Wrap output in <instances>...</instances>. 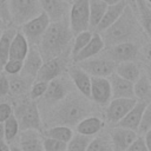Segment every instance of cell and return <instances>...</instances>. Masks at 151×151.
<instances>
[{
    "label": "cell",
    "mask_w": 151,
    "mask_h": 151,
    "mask_svg": "<svg viewBox=\"0 0 151 151\" xmlns=\"http://www.w3.org/2000/svg\"><path fill=\"white\" fill-rule=\"evenodd\" d=\"M73 39L74 34L70 27L68 18L61 21L51 22L40 44L38 45L44 61L65 57V53L68 51Z\"/></svg>",
    "instance_id": "6da1fadb"
},
{
    "label": "cell",
    "mask_w": 151,
    "mask_h": 151,
    "mask_svg": "<svg viewBox=\"0 0 151 151\" xmlns=\"http://www.w3.org/2000/svg\"><path fill=\"white\" fill-rule=\"evenodd\" d=\"M91 110L92 107L88 98L83 94L70 93L66 98L57 104V106L51 112V116L48 117V122L53 124L52 126H77L80 120L88 117Z\"/></svg>",
    "instance_id": "7a4b0ae2"
},
{
    "label": "cell",
    "mask_w": 151,
    "mask_h": 151,
    "mask_svg": "<svg viewBox=\"0 0 151 151\" xmlns=\"http://www.w3.org/2000/svg\"><path fill=\"white\" fill-rule=\"evenodd\" d=\"M140 22L133 9L129 4L122 17L101 34L105 46L110 47L122 42H133L140 34Z\"/></svg>",
    "instance_id": "3957f363"
},
{
    "label": "cell",
    "mask_w": 151,
    "mask_h": 151,
    "mask_svg": "<svg viewBox=\"0 0 151 151\" xmlns=\"http://www.w3.org/2000/svg\"><path fill=\"white\" fill-rule=\"evenodd\" d=\"M8 8L11 21L20 26L42 13L39 0H9Z\"/></svg>",
    "instance_id": "277c9868"
},
{
    "label": "cell",
    "mask_w": 151,
    "mask_h": 151,
    "mask_svg": "<svg viewBox=\"0 0 151 151\" xmlns=\"http://www.w3.org/2000/svg\"><path fill=\"white\" fill-rule=\"evenodd\" d=\"M14 116L19 123L20 131L25 130H41V117L38 105L32 101H25L17 106Z\"/></svg>",
    "instance_id": "5b68a950"
},
{
    "label": "cell",
    "mask_w": 151,
    "mask_h": 151,
    "mask_svg": "<svg viewBox=\"0 0 151 151\" xmlns=\"http://www.w3.org/2000/svg\"><path fill=\"white\" fill-rule=\"evenodd\" d=\"M70 27L73 34H78L90 28V0H76L71 5L68 14Z\"/></svg>",
    "instance_id": "8992f818"
},
{
    "label": "cell",
    "mask_w": 151,
    "mask_h": 151,
    "mask_svg": "<svg viewBox=\"0 0 151 151\" xmlns=\"http://www.w3.org/2000/svg\"><path fill=\"white\" fill-rule=\"evenodd\" d=\"M50 25H51L50 18L47 17L46 13L42 12L38 17L21 25V32L31 45L38 46Z\"/></svg>",
    "instance_id": "52a82bcc"
},
{
    "label": "cell",
    "mask_w": 151,
    "mask_h": 151,
    "mask_svg": "<svg viewBox=\"0 0 151 151\" xmlns=\"http://www.w3.org/2000/svg\"><path fill=\"white\" fill-rule=\"evenodd\" d=\"M77 65L80 68H83L86 73H88L91 77H103V78H109L111 74H113L116 72V66H117L114 61H112L105 55L93 57L84 61H80Z\"/></svg>",
    "instance_id": "ba28073f"
},
{
    "label": "cell",
    "mask_w": 151,
    "mask_h": 151,
    "mask_svg": "<svg viewBox=\"0 0 151 151\" xmlns=\"http://www.w3.org/2000/svg\"><path fill=\"white\" fill-rule=\"evenodd\" d=\"M137 99L134 98H117L112 99L106 107L105 117L110 124H118L137 104Z\"/></svg>",
    "instance_id": "9c48e42d"
},
{
    "label": "cell",
    "mask_w": 151,
    "mask_h": 151,
    "mask_svg": "<svg viewBox=\"0 0 151 151\" xmlns=\"http://www.w3.org/2000/svg\"><path fill=\"white\" fill-rule=\"evenodd\" d=\"M99 106H107L112 100V90L109 78L92 77L91 79V98Z\"/></svg>",
    "instance_id": "30bf717a"
},
{
    "label": "cell",
    "mask_w": 151,
    "mask_h": 151,
    "mask_svg": "<svg viewBox=\"0 0 151 151\" xmlns=\"http://www.w3.org/2000/svg\"><path fill=\"white\" fill-rule=\"evenodd\" d=\"M138 54V46L134 42H122L105 50V57L114 61L116 64L132 61Z\"/></svg>",
    "instance_id": "8fae6325"
},
{
    "label": "cell",
    "mask_w": 151,
    "mask_h": 151,
    "mask_svg": "<svg viewBox=\"0 0 151 151\" xmlns=\"http://www.w3.org/2000/svg\"><path fill=\"white\" fill-rule=\"evenodd\" d=\"M41 9L47 14L51 22L61 21L68 18L71 5L65 0H39Z\"/></svg>",
    "instance_id": "7c38bea8"
},
{
    "label": "cell",
    "mask_w": 151,
    "mask_h": 151,
    "mask_svg": "<svg viewBox=\"0 0 151 151\" xmlns=\"http://www.w3.org/2000/svg\"><path fill=\"white\" fill-rule=\"evenodd\" d=\"M66 57H59V58H54V59H50L44 61L35 80H40V81H47L50 83L51 80L59 78L65 68H66Z\"/></svg>",
    "instance_id": "4fadbf2b"
},
{
    "label": "cell",
    "mask_w": 151,
    "mask_h": 151,
    "mask_svg": "<svg viewBox=\"0 0 151 151\" xmlns=\"http://www.w3.org/2000/svg\"><path fill=\"white\" fill-rule=\"evenodd\" d=\"M70 85L71 84L64 77L51 80L48 83L47 91L44 94V100L51 105H57L70 94Z\"/></svg>",
    "instance_id": "5bb4252c"
},
{
    "label": "cell",
    "mask_w": 151,
    "mask_h": 151,
    "mask_svg": "<svg viewBox=\"0 0 151 151\" xmlns=\"http://www.w3.org/2000/svg\"><path fill=\"white\" fill-rule=\"evenodd\" d=\"M110 137H111V142H112V146L114 151H126L130 147V145L139 136L137 131L116 126L111 130Z\"/></svg>",
    "instance_id": "9a60e30c"
},
{
    "label": "cell",
    "mask_w": 151,
    "mask_h": 151,
    "mask_svg": "<svg viewBox=\"0 0 151 151\" xmlns=\"http://www.w3.org/2000/svg\"><path fill=\"white\" fill-rule=\"evenodd\" d=\"M42 64H44V59L41 57L39 47L35 45H32V47H29V51L24 60V66H22V71L20 74L34 80L37 78Z\"/></svg>",
    "instance_id": "2e32d148"
},
{
    "label": "cell",
    "mask_w": 151,
    "mask_h": 151,
    "mask_svg": "<svg viewBox=\"0 0 151 151\" xmlns=\"http://www.w3.org/2000/svg\"><path fill=\"white\" fill-rule=\"evenodd\" d=\"M68 76L78 92L86 98H91V79L92 77L86 73L78 65H72L68 67Z\"/></svg>",
    "instance_id": "e0dca14e"
},
{
    "label": "cell",
    "mask_w": 151,
    "mask_h": 151,
    "mask_svg": "<svg viewBox=\"0 0 151 151\" xmlns=\"http://www.w3.org/2000/svg\"><path fill=\"white\" fill-rule=\"evenodd\" d=\"M104 48H105V42H104V39H103L101 34L94 32L93 35H92V39L90 40V42L79 53H77L76 55H73L72 57V60H73L74 64H78L80 61H84L86 59H90V58L96 57Z\"/></svg>",
    "instance_id": "ac0fdd59"
},
{
    "label": "cell",
    "mask_w": 151,
    "mask_h": 151,
    "mask_svg": "<svg viewBox=\"0 0 151 151\" xmlns=\"http://www.w3.org/2000/svg\"><path fill=\"white\" fill-rule=\"evenodd\" d=\"M111 90H112V99L117 98H134V88L133 83L122 78L117 73H113L109 77Z\"/></svg>",
    "instance_id": "d6986e66"
},
{
    "label": "cell",
    "mask_w": 151,
    "mask_h": 151,
    "mask_svg": "<svg viewBox=\"0 0 151 151\" xmlns=\"http://www.w3.org/2000/svg\"><path fill=\"white\" fill-rule=\"evenodd\" d=\"M129 0H123L118 4H114V5H110L101 19V21L99 22V25L97 26L96 28V32L97 33H103L104 31H106L109 27H111L123 14V12L125 11L126 6L129 5Z\"/></svg>",
    "instance_id": "ffe728a7"
},
{
    "label": "cell",
    "mask_w": 151,
    "mask_h": 151,
    "mask_svg": "<svg viewBox=\"0 0 151 151\" xmlns=\"http://www.w3.org/2000/svg\"><path fill=\"white\" fill-rule=\"evenodd\" d=\"M19 146L22 151H45L42 134L38 130H25L19 134Z\"/></svg>",
    "instance_id": "44dd1931"
},
{
    "label": "cell",
    "mask_w": 151,
    "mask_h": 151,
    "mask_svg": "<svg viewBox=\"0 0 151 151\" xmlns=\"http://www.w3.org/2000/svg\"><path fill=\"white\" fill-rule=\"evenodd\" d=\"M147 104H149V103H145V101H137V104H136V105L130 110V112L117 124V126L137 131V130H138V126H139V124H140L143 113H144V111H145Z\"/></svg>",
    "instance_id": "7402d4cb"
},
{
    "label": "cell",
    "mask_w": 151,
    "mask_h": 151,
    "mask_svg": "<svg viewBox=\"0 0 151 151\" xmlns=\"http://www.w3.org/2000/svg\"><path fill=\"white\" fill-rule=\"evenodd\" d=\"M18 29L15 27H7L1 32L0 37V71H4L5 64L9 59V51L12 41L17 34Z\"/></svg>",
    "instance_id": "603a6c76"
},
{
    "label": "cell",
    "mask_w": 151,
    "mask_h": 151,
    "mask_svg": "<svg viewBox=\"0 0 151 151\" xmlns=\"http://www.w3.org/2000/svg\"><path fill=\"white\" fill-rule=\"evenodd\" d=\"M103 126H104V123L99 117L88 116L77 124L76 131L78 133H81L85 136L94 137L103 130Z\"/></svg>",
    "instance_id": "cb8c5ba5"
},
{
    "label": "cell",
    "mask_w": 151,
    "mask_h": 151,
    "mask_svg": "<svg viewBox=\"0 0 151 151\" xmlns=\"http://www.w3.org/2000/svg\"><path fill=\"white\" fill-rule=\"evenodd\" d=\"M29 51V42L26 39V37L22 34L21 31H18L12 45H11V51H9V59H15V60H21L24 61L27 53Z\"/></svg>",
    "instance_id": "d4e9b609"
},
{
    "label": "cell",
    "mask_w": 151,
    "mask_h": 151,
    "mask_svg": "<svg viewBox=\"0 0 151 151\" xmlns=\"http://www.w3.org/2000/svg\"><path fill=\"white\" fill-rule=\"evenodd\" d=\"M134 97L138 101H151V81L146 74V72H142L140 77L133 84Z\"/></svg>",
    "instance_id": "484cf974"
},
{
    "label": "cell",
    "mask_w": 151,
    "mask_h": 151,
    "mask_svg": "<svg viewBox=\"0 0 151 151\" xmlns=\"http://www.w3.org/2000/svg\"><path fill=\"white\" fill-rule=\"evenodd\" d=\"M142 72L143 71L140 70L138 64H136L133 61H125V63L117 64L114 73H117L122 78H124V79L134 84L137 81V79L140 77Z\"/></svg>",
    "instance_id": "4316f807"
},
{
    "label": "cell",
    "mask_w": 151,
    "mask_h": 151,
    "mask_svg": "<svg viewBox=\"0 0 151 151\" xmlns=\"http://www.w3.org/2000/svg\"><path fill=\"white\" fill-rule=\"evenodd\" d=\"M33 83V79L21 74L9 76V93L12 96H22L31 90Z\"/></svg>",
    "instance_id": "83f0119b"
},
{
    "label": "cell",
    "mask_w": 151,
    "mask_h": 151,
    "mask_svg": "<svg viewBox=\"0 0 151 151\" xmlns=\"http://www.w3.org/2000/svg\"><path fill=\"white\" fill-rule=\"evenodd\" d=\"M134 4L137 7L140 26L144 32L151 38V6L146 0H134Z\"/></svg>",
    "instance_id": "f1b7e54d"
},
{
    "label": "cell",
    "mask_w": 151,
    "mask_h": 151,
    "mask_svg": "<svg viewBox=\"0 0 151 151\" xmlns=\"http://www.w3.org/2000/svg\"><path fill=\"white\" fill-rule=\"evenodd\" d=\"M107 7L109 5L101 0H90V28H97Z\"/></svg>",
    "instance_id": "f546056e"
},
{
    "label": "cell",
    "mask_w": 151,
    "mask_h": 151,
    "mask_svg": "<svg viewBox=\"0 0 151 151\" xmlns=\"http://www.w3.org/2000/svg\"><path fill=\"white\" fill-rule=\"evenodd\" d=\"M42 134L44 137H48V138H53V139H57L64 143H68L74 133H73L72 127L64 126V125H54V126L46 129L42 132Z\"/></svg>",
    "instance_id": "4dcf8cb0"
},
{
    "label": "cell",
    "mask_w": 151,
    "mask_h": 151,
    "mask_svg": "<svg viewBox=\"0 0 151 151\" xmlns=\"http://www.w3.org/2000/svg\"><path fill=\"white\" fill-rule=\"evenodd\" d=\"M86 151H114L110 133H98L94 136Z\"/></svg>",
    "instance_id": "1f68e13d"
},
{
    "label": "cell",
    "mask_w": 151,
    "mask_h": 151,
    "mask_svg": "<svg viewBox=\"0 0 151 151\" xmlns=\"http://www.w3.org/2000/svg\"><path fill=\"white\" fill-rule=\"evenodd\" d=\"M93 137L76 132L70 139V142L67 143L66 151H86Z\"/></svg>",
    "instance_id": "d6a6232c"
},
{
    "label": "cell",
    "mask_w": 151,
    "mask_h": 151,
    "mask_svg": "<svg viewBox=\"0 0 151 151\" xmlns=\"http://www.w3.org/2000/svg\"><path fill=\"white\" fill-rule=\"evenodd\" d=\"M92 35H93V33L91 31H84V32H80V33L76 34L74 39H73L72 48H71V55L73 57L77 53H79L90 42V40L92 39Z\"/></svg>",
    "instance_id": "836d02e7"
},
{
    "label": "cell",
    "mask_w": 151,
    "mask_h": 151,
    "mask_svg": "<svg viewBox=\"0 0 151 151\" xmlns=\"http://www.w3.org/2000/svg\"><path fill=\"white\" fill-rule=\"evenodd\" d=\"M4 125H5V140L7 143H12L18 137V133L20 131V126L15 116L13 114L12 117H9L4 123Z\"/></svg>",
    "instance_id": "e575fe53"
},
{
    "label": "cell",
    "mask_w": 151,
    "mask_h": 151,
    "mask_svg": "<svg viewBox=\"0 0 151 151\" xmlns=\"http://www.w3.org/2000/svg\"><path fill=\"white\" fill-rule=\"evenodd\" d=\"M150 129H151V101L146 105V109L143 113V117H142L140 124L138 126L137 133H138V136L143 137Z\"/></svg>",
    "instance_id": "d590c367"
},
{
    "label": "cell",
    "mask_w": 151,
    "mask_h": 151,
    "mask_svg": "<svg viewBox=\"0 0 151 151\" xmlns=\"http://www.w3.org/2000/svg\"><path fill=\"white\" fill-rule=\"evenodd\" d=\"M48 87V83L47 81H40V80H34V83L32 84V87L29 90V96L31 98L38 99L40 97H44V94L46 93Z\"/></svg>",
    "instance_id": "8d00e7d4"
},
{
    "label": "cell",
    "mask_w": 151,
    "mask_h": 151,
    "mask_svg": "<svg viewBox=\"0 0 151 151\" xmlns=\"http://www.w3.org/2000/svg\"><path fill=\"white\" fill-rule=\"evenodd\" d=\"M42 144H44L45 151H60V150H66L67 147V143H64L53 138L44 137V136H42Z\"/></svg>",
    "instance_id": "74e56055"
},
{
    "label": "cell",
    "mask_w": 151,
    "mask_h": 151,
    "mask_svg": "<svg viewBox=\"0 0 151 151\" xmlns=\"http://www.w3.org/2000/svg\"><path fill=\"white\" fill-rule=\"evenodd\" d=\"M22 66H24V61L15 60V59H8V61L4 66V72L8 76L20 74L22 71Z\"/></svg>",
    "instance_id": "f35d334b"
},
{
    "label": "cell",
    "mask_w": 151,
    "mask_h": 151,
    "mask_svg": "<svg viewBox=\"0 0 151 151\" xmlns=\"http://www.w3.org/2000/svg\"><path fill=\"white\" fill-rule=\"evenodd\" d=\"M13 114H14L13 107L8 103H1L0 104V123H5Z\"/></svg>",
    "instance_id": "ab89813d"
},
{
    "label": "cell",
    "mask_w": 151,
    "mask_h": 151,
    "mask_svg": "<svg viewBox=\"0 0 151 151\" xmlns=\"http://www.w3.org/2000/svg\"><path fill=\"white\" fill-rule=\"evenodd\" d=\"M9 93V76L4 73H0V96L5 97Z\"/></svg>",
    "instance_id": "60d3db41"
},
{
    "label": "cell",
    "mask_w": 151,
    "mask_h": 151,
    "mask_svg": "<svg viewBox=\"0 0 151 151\" xmlns=\"http://www.w3.org/2000/svg\"><path fill=\"white\" fill-rule=\"evenodd\" d=\"M126 151H149L147 147H146L144 137L139 136V137H138V138L130 145V147H129Z\"/></svg>",
    "instance_id": "b9f144b4"
},
{
    "label": "cell",
    "mask_w": 151,
    "mask_h": 151,
    "mask_svg": "<svg viewBox=\"0 0 151 151\" xmlns=\"http://www.w3.org/2000/svg\"><path fill=\"white\" fill-rule=\"evenodd\" d=\"M8 1H9V0H0V17H1L7 24L11 21L9 8H8Z\"/></svg>",
    "instance_id": "7bdbcfd3"
},
{
    "label": "cell",
    "mask_w": 151,
    "mask_h": 151,
    "mask_svg": "<svg viewBox=\"0 0 151 151\" xmlns=\"http://www.w3.org/2000/svg\"><path fill=\"white\" fill-rule=\"evenodd\" d=\"M142 53H143V57L151 64V40L147 41V42L142 47Z\"/></svg>",
    "instance_id": "ee69618b"
},
{
    "label": "cell",
    "mask_w": 151,
    "mask_h": 151,
    "mask_svg": "<svg viewBox=\"0 0 151 151\" xmlns=\"http://www.w3.org/2000/svg\"><path fill=\"white\" fill-rule=\"evenodd\" d=\"M143 137H144V140H145V144H146L147 150L151 151V129H150Z\"/></svg>",
    "instance_id": "f6af8a7d"
},
{
    "label": "cell",
    "mask_w": 151,
    "mask_h": 151,
    "mask_svg": "<svg viewBox=\"0 0 151 151\" xmlns=\"http://www.w3.org/2000/svg\"><path fill=\"white\" fill-rule=\"evenodd\" d=\"M0 151H11V146L6 140H0Z\"/></svg>",
    "instance_id": "bcb514c9"
},
{
    "label": "cell",
    "mask_w": 151,
    "mask_h": 151,
    "mask_svg": "<svg viewBox=\"0 0 151 151\" xmlns=\"http://www.w3.org/2000/svg\"><path fill=\"white\" fill-rule=\"evenodd\" d=\"M0 140H5V125L0 123Z\"/></svg>",
    "instance_id": "7dc6e473"
},
{
    "label": "cell",
    "mask_w": 151,
    "mask_h": 151,
    "mask_svg": "<svg viewBox=\"0 0 151 151\" xmlns=\"http://www.w3.org/2000/svg\"><path fill=\"white\" fill-rule=\"evenodd\" d=\"M5 28H7V22L0 17V32H2Z\"/></svg>",
    "instance_id": "c3c4849f"
},
{
    "label": "cell",
    "mask_w": 151,
    "mask_h": 151,
    "mask_svg": "<svg viewBox=\"0 0 151 151\" xmlns=\"http://www.w3.org/2000/svg\"><path fill=\"white\" fill-rule=\"evenodd\" d=\"M101 1L106 2V4L110 6V5H114V4H118V2H120V1H123V0H101Z\"/></svg>",
    "instance_id": "681fc988"
},
{
    "label": "cell",
    "mask_w": 151,
    "mask_h": 151,
    "mask_svg": "<svg viewBox=\"0 0 151 151\" xmlns=\"http://www.w3.org/2000/svg\"><path fill=\"white\" fill-rule=\"evenodd\" d=\"M145 72H146L147 77H149V79H150V81H151V64H149V65L146 66V68H145Z\"/></svg>",
    "instance_id": "f907efd6"
},
{
    "label": "cell",
    "mask_w": 151,
    "mask_h": 151,
    "mask_svg": "<svg viewBox=\"0 0 151 151\" xmlns=\"http://www.w3.org/2000/svg\"><path fill=\"white\" fill-rule=\"evenodd\" d=\"M11 151H22V149L18 145H11Z\"/></svg>",
    "instance_id": "816d5d0a"
},
{
    "label": "cell",
    "mask_w": 151,
    "mask_h": 151,
    "mask_svg": "<svg viewBox=\"0 0 151 151\" xmlns=\"http://www.w3.org/2000/svg\"><path fill=\"white\" fill-rule=\"evenodd\" d=\"M65 1H67V2L70 4V5H72V4H73V2L76 1V0H65Z\"/></svg>",
    "instance_id": "f5cc1de1"
},
{
    "label": "cell",
    "mask_w": 151,
    "mask_h": 151,
    "mask_svg": "<svg viewBox=\"0 0 151 151\" xmlns=\"http://www.w3.org/2000/svg\"><path fill=\"white\" fill-rule=\"evenodd\" d=\"M146 1H147V4H149V5L151 6V0H146Z\"/></svg>",
    "instance_id": "db71d44e"
},
{
    "label": "cell",
    "mask_w": 151,
    "mask_h": 151,
    "mask_svg": "<svg viewBox=\"0 0 151 151\" xmlns=\"http://www.w3.org/2000/svg\"><path fill=\"white\" fill-rule=\"evenodd\" d=\"M60 151H66V150H60Z\"/></svg>",
    "instance_id": "11a10c76"
},
{
    "label": "cell",
    "mask_w": 151,
    "mask_h": 151,
    "mask_svg": "<svg viewBox=\"0 0 151 151\" xmlns=\"http://www.w3.org/2000/svg\"><path fill=\"white\" fill-rule=\"evenodd\" d=\"M0 37H1V32H0Z\"/></svg>",
    "instance_id": "9f6ffc18"
}]
</instances>
